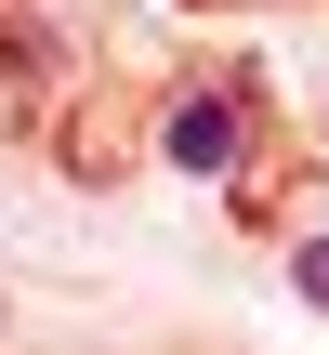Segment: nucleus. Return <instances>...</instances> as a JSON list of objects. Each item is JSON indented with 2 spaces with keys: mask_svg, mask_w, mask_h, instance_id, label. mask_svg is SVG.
<instances>
[{
  "mask_svg": "<svg viewBox=\"0 0 329 355\" xmlns=\"http://www.w3.org/2000/svg\"><path fill=\"white\" fill-rule=\"evenodd\" d=\"M0 329H13V303H0Z\"/></svg>",
  "mask_w": 329,
  "mask_h": 355,
  "instance_id": "obj_3",
  "label": "nucleus"
},
{
  "mask_svg": "<svg viewBox=\"0 0 329 355\" xmlns=\"http://www.w3.org/2000/svg\"><path fill=\"white\" fill-rule=\"evenodd\" d=\"M290 290H303V303L329 316V237H303V250H290Z\"/></svg>",
  "mask_w": 329,
  "mask_h": 355,
  "instance_id": "obj_2",
  "label": "nucleus"
},
{
  "mask_svg": "<svg viewBox=\"0 0 329 355\" xmlns=\"http://www.w3.org/2000/svg\"><path fill=\"white\" fill-rule=\"evenodd\" d=\"M158 158H171L185 184H224V171L251 158V105H237V92H185V105L158 119Z\"/></svg>",
  "mask_w": 329,
  "mask_h": 355,
  "instance_id": "obj_1",
  "label": "nucleus"
}]
</instances>
